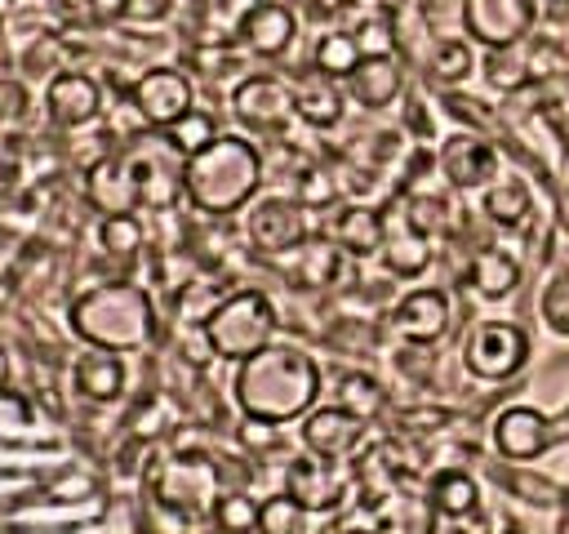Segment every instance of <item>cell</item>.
Here are the masks:
<instances>
[{
  "label": "cell",
  "instance_id": "cell-1",
  "mask_svg": "<svg viewBox=\"0 0 569 534\" xmlns=\"http://www.w3.org/2000/svg\"><path fill=\"white\" fill-rule=\"evenodd\" d=\"M231 396H236L244 418H258V423H271V427L293 423L307 409H316L320 365L302 347L271 343V347H262V352H253L249 360L236 365Z\"/></svg>",
  "mask_w": 569,
  "mask_h": 534
},
{
  "label": "cell",
  "instance_id": "cell-2",
  "mask_svg": "<svg viewBox=\"0 0 569 534\" xmlns=\"http://www.w3.org/2000/svg\"><path fill=\"white\" fill-rule=\"evenodd\" d=\"M262 187V151L240 134H218L182 160V191L200 214H236Z\"/></svg>",
  "mask_w": 569,
  "mask_h": 534
},
{
  "label": "cell",
  "instance_id": "cell-3",
  "mask_svg": "<svg viewBox=\"0 0 569 534\" xmlns=\"http://www.w3.org/2000/svg\"><path fill=\"white\" fill-rule=\"evenodd\" d=\"M67 320H71V334L98 352H142L156 338L151 294L129 280H107L84 289L71 303Z\"/></svg>",
  "mask_w": 569,
  "mask_h": 534
},
{
  "label": "cell",
  "instance_id": "cell-4",
  "mask_svg": "<svg viewBox=\"0 0 569 534\" xmlns=\"http://www.w3.org/2000/svg\"><path fill=\"white\" fill-rule=\"evenodd\" d=\"M276 325H280V320H276V307H271V298H267L262 289H236V294H227V298L204 316L200 334H204V343H209L213 356L240 365V360H249L253 352L271 347Z\"/></svg>",
  "mask_w": 569,
  "mask_h": 534
},
{
  "label": "cell",
  "instance_id": "cell-5",
  "mask_svg": "<svg viewBox=\"0 0 569 534\" xmlns=\"http://www.w3.org/2000/svg\"><path fill=\"white\" fill-rule=\"evenodd\" d=\"M529 360V334L516 320H480L462 343V365L480 383H507Z\"/></svg>",
  "mask_w": 569,
  "mask_h": 534
},
{
  "label": "cell",
  "instance_id": "cell-6",
  "mask_svg": "<svg viewBox=\"0 0 569 534\" xmlns=\"http://www.w3.org/2000/svg\"><path fill=\"white\" fill-rule=\"evenodd\" d=\"M538 22V0H462V31L485 49L525 44Z\"/></svg>",
  "mask_w": 569,
  "mask_h": 534
},
{
  "label": "cell",
  "instance_id": "cell-7",
  "mask_svg": "<svg viewBox=\"0 0 569 534\" xmlns=\"http://www.w3.org/2000/svg\"><path fill=\"white\" fill-rule=\"evenodd\" d=\"M129 102H133V111H138L151 129H169V125H178V120L191 111L196 89H191V80H187L178 67H151V71H142V76L133 80Z\"/></svg>",
  "mask_w": 569,
  "mask_h": 534
},
{
  "label": "cell",
  "instance_id": "cell-8",
  "mask_svg": "<svg viewBox=\"0 0 569 534\" xmlns=\"http://www.w3.org/2000/svg\"><path fill=\"white\" fill-rule=\"evenodd\" d=\"M244 231L253 240V249L262 254H289L307 240V205L293 200V196H262L249 218H244Z\"/></svg>",
  "mask_w": 569,
  "mask_h": 534
},
{
  "label": "cell",
  "instance_id": "cell-9",
  "mask_svg": "<svg viewBox=\"0 0 569 534\" xmlns=\"http://www.w3.org/2000/svg\"><path fill=\"white\" fill-rule=\"evenodd\" d=\"M556 423L533 409V405H507L498 418H493V449L511 463H529L538 454H547L556 445Z\"/></svg>",
  "mask_w": 569,
  "mask_h": 534
},
{
  "label": "cell",
  "instance_id": "cell-10",
  "mask_svg": "<svg viewBox=\"0 0 569 534\" xmlns=\"http://www.w3.org/2000/svg\"><path fill=\"white\" fill-rule=\"evenodd\" d=\"M498 147L485 138V134H471V129H458V134H449L445 142H440V174L453 182V187H462V191H471V187H489L493 178H498Z\"/></svg>",
  "mask_w": 569,
  "mask_h": 534
},
{
  "label": "cell",
  "instance_id": "cell-11",
  "mask_svg": "<svg viewBox=\"0 0 569 534\" xmlns=\"http://www.w3.org/2000/svg\"><path fill=\"white\" fill-rule=\"evenodd\" d=\"M182 151H173V142H151V147H138L129 160V174H133V191H138V205H151V209H164L173 205L178 187H182Z\"/></svg>",
  "mask_w": 569,
  "mask_h": 534
},
{
  "label": "cell",
  "instance_id": "cell-12",
  "mask_svg": "<svg viewBox=\"0 0 569 534\" xmlns=\"http://www.w3.org/2000/svg\"><path fill=\"white\" fill-rule=\"evenodd\" d=\"M231 111L249 129H284V120L298 116L293 111V85H284L280 76H249L236 85Z\"/></svg>",
  "mask_w": 569,
  "mask_h": 534
},
{
  "label": "cell",
  "instance_id": "cell-13",
  "mask_svg": "<svg viewBox=\"0 0 569 534\" xmlns=\"http://www.w3.org/2000/svg\"><path fill=\"white\" fill-rule=\"evenodd\" d=\"M302 445L307 454H320V458H347L360 436H365V418H356L351 409L342 405H316L302 414Z\"/></svg>",
  "mask_w": 569,
  "mask_h": 534
},
{
  "label": "cell",
  "instance_id": "cell-14",
  "mask_svg": "<svg viewBox=\"0 0 569 534\" xmlns=\"http://www.w3.org/2000/svg\"><path fill=\"white\" fill-rule=\"evenodd\" d=\"M44 107H49V120L62 125V129H80L89 125L98 111H102V89L93 76L84 71H58L49 85H44Z\"/></svg>",
  "mask_w": 569,
  "mask_h": 534
},
{
  "label": "cell",
  "instance_id": "cell-15",
  "mask_svg": "<svg viewBox=\"0 0 569 534\" xmlns=\"http://www.w3.org/2000/svg\"><path fill=\"white\" fill-rule=\"evenodd\" d=\"M449 316H453L449 294L422 285V289H409V294L396 303L391 325H396V334L409 338V343H436V338L449 329Z\"/></svg>",
  "mask_w": 569,
  "mask_h": 534
},
{
  "label": "cell",
  "instance_id": "cell-16",
  "mask_svg": "<svg viewBox=\"0 0 569 534\" xmlns=\"http://www.w3.org/2000/svg\"><path fill=\"white\" fill-rule=\"evenodd\" d=\"M284 494L298 498L307 512H325L333 503H342L347 485H342V472L333 467V458H320V454H302L284 467Z\"/></svg>",
  "mask_w": 569,
  "mask_h": 534
},
{
  "label": "cell",
  "instance_id": "cell-17",
  "mask_svg": "<svg viewBox=\"0 0 569 534\" xmlns=\"http://www.w3.org/2000/svg\"><path fill=\"white\" fill-rule=\"evenodd\" d=\"M342 85H347V98L351 102H360L365 111H382V107H391L400 98L405 71H400V62L391 53H365Z\"/></svg>",
  "mask_w": 569,
  "mask_h": 534
},
{
  "label": "cell",
  "instance_id": "cell-18",
  "mask_svg": "<svg viewBox=\"0 0 569 534\" xmlns=\"http://www.w3.org/2000/svg\"><path fill=\"white\" fill-rule=\"evenodd\" d=\"M236 31H240V40H244L249 53H258V58H280V53H289V44H293V36H298V13H293L284 0H267V4L253 9Z\"/></svg>",
  "mask_w": 569,
  "mask_h": 534
},
{
  "label": "cell",
  "instance_id": "cell-19",
  "mask_svg": "<svg viewBox=\"0 0 569 534\" xmlns=\"http://www.w3.org/2000/svg\"><path fill=\"white\" fill-rule=\"evenodd\" d=\"M293 111H298L307 125H316V129L338 125L342 111H347V89H342V80H333V76H325V71L302 76V80L293 85Z\"/></svg>",
  "mask_w": 569,
  "mask_h": 534
},
{
  "label": "cell",
  "instance_id": "cell-20",
  "mask_svg": "<svg viewBox=\"0 0 569 534\" xmlns=\"http://www.w3.org/2000/svg\"><path fill=\"white\" fill-rule=\"evenodd\" d=\"M467 285H471L480 298L498 303V298H507V294L520 285V258H516L511 249H502V245H485V249L471 258V267H467Z\"/></svg>",
  "mask_w": 569,
  "mask_h": 534
},
{
  "label": "cell",
  "instance_id": "cell-21",
  "mask_svg": "<svg viewBox=\"0 0 569 534\" xmlns=\"http://www.w3.org/2000/svg\"><path fill=\"white\" fill-rule=\"evenodd\" d=\"M382 263H387V271L391 276H422L427 271V263H431V236H422L405 214H400V222L391 227L387 222V236H382Z\"/></svg>",
  "mask_w": 569,
  "mask_h": 534
},
{
  "label": "cell",
  "instance_id": "cell-22",
  "mask_svg": "<svg viewBox=\"0 0 569 534\" xmlns=\"http://www.w3.org/2000/svg\"><path fill=\"white\" fill-rule=\"evenodd\" d=\"M89 200L102 209V214H129L138 205V191H133V174H129V160L124 156H107L89 169Z\"/></svg>",
  "mask_w": 569,
  "mask_h": 534
},
{
  "label": "cell",
  "instance_id": "cell-23",
  "mask_svg": "<svg viewBox=\"0 0 569 534\" xmlns=\"http://www.w3.org/2000/svg\"><path fill=\"white\" fill-rule=\"evenodd\" d=\"M71 378H76V392L80 396H89V400H116L124 392V360H120V352H98L93 347V352H84L76 360Z\"/></svg>",
  "mask_w": 569,
  "mask_h": 534
},
{
  "label": "cell",
  "instance_id": "cell-24",
  "mask_svg": "<svg viewBox=\"0 0 569 534\" xmlns=\"http://www.w3.org/2000/svg\"><path fill=\"white\" fill-rule=\"evenodd\" d=\"M529 205H533L529 187H525L520 178H511V174L493 178V182L480 191V214H485L493 227H525Z\"/></svg>",
  "mask_w": 569,
  "mask_h": 534
},
{
  "label": "cell",
  "instance_id": "cell-25",
  "mask_svg": "<svg viewBox=\"0 0 569 534\" xmlns=\"http://www.w3.org/2000/svg\"><path fill=\"white\" fill-rule=\"evenodd\" d=\"M382 236H387V218L373 214V209H365V205H351V209H342V214L333 218V240H338V249H347V254H356V258L378 254V249H382Z\"/></svg>",
  "mask_w": 569,
  "mask_h": 534
},
{
  "label": "cell",
  "instance_id": "cell-26",
  "mask_svg": "<svg viewBox=\"0 0 569 534\" xmlns=\"http://www.w3.org/2000/svg\"><path fill=\"white\" fill-rule=\"evenodd\" d=\"M431 525H436L431 498L387 494V498L378 503V534H431Z\"/></svg>",
  "mask_w": 569,
  "mask_h": 534
},
{
  "label": "cell",
  "instance_id": "cell-27",
  "mask_svg": "<svg viewBox=\"0 0 569 534\" xmlns=\"http://www.w3.org/2000/svg\"><path fill=\"white\" fill-rule=\"evenodd\" d=\"M427 498H431L436 516H471L476 503H480V490H476V481L462 467H445V472L431 476Z\"/></svg>",
  "mask_w": 569,
  "mask_h": 534
},
{
  "label": "cell",
  "instance_id": "cell-28",
  "mask_svg": "<svg viewBox=\"0 0 569 534\" xmlns=\"http://www.w3.org/2000/svg\"><path fill=\"white\" fill-rule=\"evenodd\" d=\"M427 71H431L440 85H458V80H467V76L476 71V53H471L467 40L440 36V40H431V49H427Z\"/></svg>",
  "mask_w": 569,
  "mask_h": 534
},
{
  "label": "cell",
  "instance_id": "cell-29",
  "mask_svg": "<svg viewBox=\"0 0 569 534\" xmlns=\"http://www.w3.org/2000/svg\"><path fill=\"white\" fill-rule=\"evenodd\" d=\"M360 58H365V53H360V40H356L351 31H329V36H320L316 49H311L316 71H325V76H333V80H347Z\"/></svg>",
  "mask_w": 569,
  "mask_h": 534
},
{
  "label": "cell",
  "instance_id": "cell-30",
  "mask_svg": "<svg viewBox=\"0 0 569 534\" xmlns=\"http://www.w3.org/2000/svg\"><path fill=\"white\" fill-rule=\"evenodd\" d=\"M538 316L556 338H569V267H556L538 294Z\"/></svg>",
  "mask_w": 569,
  "mask_h": 534
},
{
  "label": "cell",
  "instance_id": "cell-31",
  "mask_svg": "<svg viewBox=\"0 0 569 534\" xmlns=\"http://www.w3.org/2000/svg\"><path fill=\"white\" fill-rule=\"evenodd\" d=\"M298 280L302 285H333V276H338V267H342V254L333 249V245H325V240H302L298 249Z\"/></svg>",
  "mask_w": 569,
  "mask_h": 534
},
{
  "label": "cell",
  "instance_id": "cell-32",
  "mask_svg": "<svg viewBox=\"0 0 569 534\" xmlns=\"http://www.w3.org/2000/svg\"><path fill=\"white\" fill-rule=\"evenodd\" d=\"M307 530V507L289 494H276L258 503V534H302Z\"/></svg>",
  "mask_w": 569,
  "mask_h": 534
},
{
  "label": "cell",
  "instance_id": "cell-33",
  "mask_svg": "<svg viewBox=\"0 0 569 534\" xmlns=\"http://www.w3.org/2000/svg\"><path fill=\"white\" fill-rule=\"evenodd\" d=\"M338 405L369 423V418L382 409V387H378L369 374H342V378H338Z\"/></svg>",
  "mask_w": 569,
  "mask_h": 534
},
{
  "label": "cell",
  "instance_id": "cell-34",
  "mask_svg": "<svg viewBox=\"0 0 569 534\" xmlns=\"http://www.w3.org/2000/svg\"><path fill=\"white\" fill-rule=\"evenodd\" d=\"M164 138H169V142H173V151H182V160H187V156H196L200 147H209V142L218 138V129H213V116H204V111H196V107H191L178 125H169V129H164Z\"/></svg>",
  "mask_w": 569,
  "mask_h": 534
},
{
  "label": "cell",
  "instance_id": "cell-35",
  "mask_svg": "<svg viewBox=\"0 0 569 534\" xmlns=\"http://www.w3.org/2000/svg\"><path fill=\"white\" fill-rule=\"evenodd\" d=\"M98 240H102V249H107V254L129 258V254H138V249H142V227H138V218H133V214H107V218L98 222Z\"/></svg>",
  "mask_w": 569,
  "mask_h": 534
},
{
  "label": "cell",
  "instance_id": "cell-36",
  "mask_svg": "<svg viewBox=\"0 0 569 534\" xmlns=\"http://www.w3.org/2000/svg\"><path fill=\"white\" fill-rule=\"evenodd\" d=\"M405 218H409L422 236H440V231H449V222H453L449 200H445V196H431V191H418V196L405 205Z\"/></svg>",
  "mask_w": 569,
  "mask_h": 534
},
{
  "label": "cell",
  "instance_id": "cell-37",
  "mask_svg": "<svg viewBox=\"0 0 569 534\" xmlns=\"http://www.w3.org/2000/svg\"><path fill=\"white\" fill-rule=\"evenodd\" d=\"M213 521L222 534H249V530H258V503L249 494H222L213 503Z\"/></svg>",
  "mask_w": 569,
  "mask_h": 534
},
{
  "label": "cell",
  "instance_id": "cell-38",
  "mask_svg": "<svg viewBox=\"0 0 569 534\" xmlns=\"http://www.w3.org/2000/svg\"><path fill=\"white\" fill-rule=\"evenodd\" d=\"M525 71H529V62H525L520 44H511V49H489V58H485V76H489L493 89H516V85L525 80Z\"/></svg>",
  "mask_w": 569,
  "mask_h": 534
},
{
  "label": "cell",
  "instance_id": "cell-39",
  "mask_svg": "<svg viewBox=\"0 0 569 534\" xmlns=\"http://www.w3.org/2000/svg\"><path fill=\"white\" fill-rule=\"evenodd\" d=\"M298 200L311 209V205H333L338 200V182L325 174V169H307L298 178Z\"/></svg>",
  "mask_w": 569,
  "mask_h": 534
},
{
  "label": "cell",
  "instance_id": "cell-40",
  "mask_svg": "<svg viewBox=\"0 0 569 534\" xmlns=\"http://www.w3.org/2000/svg\"><path fill=\"white\" fill-rule=\"evenodd\" d=\"M173 9V0H124V18L133 22H160Z\"/></svg>",
  "mask_w": 569,
  "mask_h": 534
},
{
  "label": "cell",
  "instance_id": "cell-41",
  "mask_svg": "<svg viewBox=\"0 0 569 534\" xmlns=\"http://www.w3.org/2000/svg\"><path fill=\"white\" fill-rule=\"evenodd\" d=\"M262 4H267V0H218L222 18H227V22H236V27H240V22H244L253 9H262Z\"/></svg>",
  "mask_w": 569,
  "mask_h": 534
},
{
  "label": "cell",
  "instance_id": "cell-42",
  "mask_svg": "<svg viewBox=\"0 0 569 534\" xmlns=\"http://www.w3.org/2000/svg\"><path fill=\"white\" fill-rule=\"evenodd\" d=\"M93 13L107 18V22L111 18H124V0H93Z\"/></svg>",
  "mask_w": 569,
  "mask_h": 534
},
{
  "label": "cell",
  "instance_id": "cell-43",
  "mask_svg": "<svg viewBox=\"0 0 569 534\" xmlns=\"http://www.w3.org/2000/svg\"><path fill=\"white\" fill-rule=\"evenodd\" d=\"M556 222H560V231L569 236V191H560V200H556Z\"/></svg>",
  "mask_w": 569,
  "mask_h": 534
},
{
  "label": "cell",
  "instance_id": "cell-44",
  "mask_svg": "<svg viewBox=\"0 0 569 534\" xmlns=\"http://www.w3.org/2000/svg\"><path fill=\"white\" fill-rule=\"evenodd\" d=\"M9 383V356H4V347H0V387Z\"/></svg>",
  "mask_w": 569,
  "mask_h": 534
},
{
  "label": "cell",
  "instance_id": "cell-45",
  "mask_svg": "<svg viewBox=\"0 0 569 534\" xmlns=\"http://www.w3.org/2000/svg\"><path fill=\"white\" fill-rule=\"evenodd\" d=\"M342 534H378V530H342Z\"/></svg>",
  "mask_w": 569,
  "mask_h": 534
}]
</instances>
